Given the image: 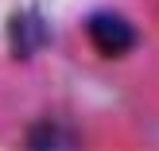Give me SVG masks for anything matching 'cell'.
I'll return each instance as SVG.
<instances>
[{
    "instance_id": "6da1fadb",
    "label": "cell",
    "mask_w": 159,
    "mask_h": 151,
    "mask_svg": "<svg viewBox=\"0 0 159 151\" xmlns=\"http://www.w3.org/2000/svg\"><path fill=\"white\" fill-rule=\"evenodd\" d=\"M85 43L97 58L120 62L140 51V27L116 8H97V12L85 16Z\"/></svg>"
},
{
    "instance_id": "7a4b0ae2",
    "label": "cell",
    "mask_w": 159,
    "mask_h": 151,
    "mask_svg": "<svg viewBox=\"0 0 159 151\" xmlns=\"http://www.w3.org/2000/svg\"><path fill=\"white\" fill-rule=\"evenodd\" d=\"M47 47V27L43 20H39L35 12H20L12 20V51L20 54V58H31L35 51H43Z\"/></svg>"
},
{
    "instance_id": "3957f363",
    "label": "cell",
    "mask_w": 159,
    "mask_h": 151,
    "mask_svg": "<svg viewBox=\"0 0 159 151\" xmlns=\"http://www.w3.org/2000/svg\"><path fill=\"white\" fill-rule=\"evenodd\" d=\"M27 144L31 147H78V128L62 124L58 116H43L27 128Z\"/></svg>"
}]
</instances>
